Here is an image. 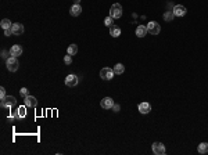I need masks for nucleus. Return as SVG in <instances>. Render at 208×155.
<instances>
[{
	"mask_svg": "<svg viewBox=\"0 0 208 155\" xmlns=\"http://www.w3.org/2000/svg\"><path fill=\"white\" fill-rule=\"evenodd\" d=\"M6 65H7V69L10 71V72H16V71L18 69V67H20L17 57H13V55L6 60Z\"/></svg>",
	"mask_w": 208,
	"mask_h": 155,
	"instance_id": "f257e3e1",
	"label": "nucleus"
},
{
	"mask_svg": "<svg viewBox=\"0 0 208 155\" xmlns=\"http://www.w3.org/2000/svg\"><path fill=\"white\" fill-rule=\"evenodd\" d=\"M110 17L112 18H121L122 17V6L119 3H115V4L111 6L110 8Z\"/></svg>",
	"mask_w": 208,
	"mask_h": 155,
	"instance_id": "f03ea898",
	"label": "nucleus"
},
{
	"mask_svg": "<svg viewBox=\"0 0 208 155\" xmlns=\"http://www.w3.org/2000/svg\"><path fill=\"white\" fill-rule=\"evenodd\" d=\"M147 31H149V33H151V35H158L161 31V27L158 22L155 21H151L149 22V25H147Z\"/></svg>",
	"mask_w": 208,
	"mask_h": 155,
	"instance_id": "7ed1b4c3",
	"label": "nucleus"
},
{
	"mask_svg": "<svg viewBox=\"0 0 208 155\" xmlns=\"http://www.w3.org/2000/svg\"><path fill=\"white\" fill-rule=\"evenodd\" d=\"M100 78L104 80H111L114 78V71L111 68H103L100 71Z\"/></svg>",
	"mask_w": 208,
	"mask_h": 155,
	"instance_id": "20e7f679",
	"label": "nucleus"
},
{
	"mask_svg": "<svg viewBox=\"0 0 208 155\" xmlns=\"http://www.w3.org/2000/svg\"><path fill=\"white\" fill-rule=\"evenodd\" d=\"M16 102H17V100L14 96H7L6 98L1 100V107L10 108V107H13V105H16Z\"/></svg>",
	"mask_w": 208,
	"mask_h": 155,
	"instance_id": "39448f33",
	"label": "nucleus"
},
{
	"mask_svg": "<svg viewBox=\"0 0 208 155\" xmlns=\"http://www.w3.org/2000/svg\"><path fill=\"white\" fill-rule=\"evenodd\" d=\"M151 150L154 152L155 155H164L165 154V147L162 143H154V144L151 145Z\"/></svg>",
	"mask_w": 208,
	"mask_h": 155,
	"instance_id": "423d86ee",
	"label": "nucleus"
},
{
	"mask_svg": "<svg viewBox=\"0 0 208 155\" xmlns=\"http://www.w3.org/2000/svg\"><path fill=\"white\" fill-rule=\"evenodd\" d=\"M65 85L68 86V87H75V86L78 85V76L76 75H68L65 78Z\"/></svg>",
	"mask_w": 208,
	"mask_h": 155,
	"instance_id": "0eeeda50",
	"label": "nucleus"
},
{
	"mask_svg": "<svg viewBox=\"0 0 208 155\" xmlns=\"http://www.w3.org/2000/svg\"><path fill=\"white\" fill-rule=\"evenodd\" d=\"M173 15L175 17H183V15H186V7L185 6H182V4H178L173 7Z\"/></svg>",
	"mask_w": 208,
	"mask_h": 155,
	"instance_id": "6e6552de",
	"label": "nucleus"
},
{
	"mask_svg": "<svg viewBox=\"0 0 208 155\" xmlns=\"http://www.w3.org/2000/svg\"><path fill=\"white\" fill-rule=\"evenodd\" d=\"M100 105L104 109H110V108L114 107V100H112L111 97H104L102 100V102H100Z\"/></svg>",
	"mask_w": 208,
	"mask_h": 155,
	"instance_id": "1a4fd4ad",
	"label": "nucleus"
},
{
	"mask_svg": "<svg viewBox=\"0 0 208 155\" xmlns=\"http://www.w3.org/2000/svg\"><path fill=\"white\" fill-rule=\"evenodd\" d=\"M11 32H13V35H17V36L22 35L24 33V25H21V24H13Z\"/></svg>",
	"mask_w": 208,
	"mask_h": 155,
	"instance_id": "9d476101",
	"label": "nucleus"
},
{
	"mask_svg": "<svg viewBox=\"0 0 208 155\" xmlns=\"http://www.w3.org/2000/svg\"><path fill=\"white\" fill-rule=\"evenodd\" d=\"M25 105H27V107H31V108H35L37 105L36 97L29 96V94H28V96L25 97Z\"/></svg>",
	"mask_w": 208,
	"mask_h": 155,
	"instance_id": "9b49d317",
	"label": "nucleus"
},
{
	"mask_svg": "<svg viewBox=\"0 0 208 155\" xmlns=\"http://www.w3.org/2000/svg\"><path fill=\"white\" fill-rule=\"evenodd\" d=\"M21 54H22V47L20 44H14L10 48V55H13V57H20Z\"/></svg>",
	"mask_w": 208,
	"mask_h": 155,
	"instance_id": "f8f14e48",
	"label": "nucleus"
},
{
	"mask_svg": "<svg viewBox=\"0 0 208 155\" xmlns=\"http://www.w3.org/2000/svg\"><path fill=\"white\" fill-rule=\"evenodd\" d=\"M139 111H140V114H149L151 111V105L149 102H140L139 104Z\"/></svg>",
	"mask_w": 208,
	"mask_h": 155,
	"instance_id": "ddd939ff",
	"label": "nucleus"
},
{
	"mask_svg": "<svg viewBox=\"0 0 208 155\" xmlns=\"http://www.w3.org/2000/svg\"><path fill=\"white\" fill-rule=\"evenodd\" d=\"M82 13V7H80L79 4H74L71 8H69V14L72 17H78Z\"/></svg>",
	"mask_w": 208,
	"mask_h": 155,
	"instance_id": "4468645a",
	"label": "nucleus"
},
{
	"mask_svg": "<svg viewBox=\"0 0 208 155\" xmlns=\"http://www.w3.org/2000/svg\"><path fill=\"white\" fill-rule=\"evenodd\" d=\"M147 27H144V25H139L137 29H136V36L137 38H144L146 35H147Z\"/></svg>",
	"mask_w": 208,
	"mask_h": 155,
	"instance_id": "2eb2a0df",
	"label": "nucleus"
},
{
	"mask_svg": "<svg viewBox=\"0 0 208 155\" xmlns=\"http://www.w3.org/2000/svg\"><path fill=\"white\" fill-rule=\"evenodd\" d=\"M110 35H111L112 38H118L121 35V29L118 27H115V25H111L110 27Z\"/></svg>",
	"mask_w": 208,
	"mask_h": 155,
	"instance_id": "dca6fc26",
	"label": "nucleus"
},
{
	"mask_svg": "<svg viewBox=\"0 0 208 155\" xmlns=\"http://www.w3.org/2000/svg\"><path fill=\"white\" fill-rule=\"evenodd\" d=\"M0 27L3 28V29H11V27H13V24H11L10 20H7V18H4V20H1V22H0Z\"/></svg>",
	"mask_w": 208,
	"mask_h": 155,
	"instance_id": "f3484780",
	"label": "nucleus"
},
{
	"mask_svg": "<svg viewBox=\"0 0 208 155\" xmlns=\"http://www.w3.org/2000/svg\"><path fill=\"white\" fill-rule=\"evenodd\" d=\"M112 71H114V74H117V75H121V74H123L125 68H123L122 64H115V65H114V68H112Z\"/></svg>",
	"mask_w": 208,
	"mask_h": 155,
	"instance_id": "a211bd4d",
	"label": "nucleus"
},
{
	"mask_svg": "<svg viewBox=\"0 0 208 155\" xmlns=\"http://www.w3.org/2000/svg\"><path fill=\"white\" fill-rule=\"evenodd\" d=\"M198 152L200 154H207L208 152V143H201L198 145Z\"/></svg>",
	"mask_w": 208,
	"mask_h": 155,
	"instance_id": "6ab92c4d",
	"label": "nucleus"
},
{
	"mask_svg": "<svg viewBox=\"0 0 208 155\" xmlns=\"http://www.w3.org/2000/svg\"><path fill=\"white\" fill-rule=\"evenodd\" d=\"M76 53H78V46H76V44H69V47H68L69 55H75Z\"/></svg>",
	"mask_w": 208,
	"mask_h": 155,
	"instance_id": "aec40b11",
	"label": "nucleus"
},
{
	"mask_svg": "<svg viewBox=\"0 0 208 155\" xmlns=\"http://www.w3.org/2000/svg\"><path fill=\"white\" fill-rule=\"evenodd\" d=\"M17 112H18V118H24L25 115H27V112H25V107H20L18 109H17Z\"/></svg>",
	"mask_w": 208,
	"mask_h": 155,
	"instance_id": "412c9836",
	"label": "nucleus"
},
{
	"mask_svg": "<svg viewBox=\"0 0 208 155\" xmlns=\"http://www.w3.org/2000/svg\"><path fill=\"white\" fill-rule=\"evenodd\" d=\"M173 11H168V13H165L164 14V20H166V21H171L172 18H173Z\"/></svg>",
	"mask_w": 208,
	"mask_h": 155,
	"instance_id": "4be33fe9",
	"label": "nucleus"
},
{
	"mask_svg": "<svg viewBox=\"0 0 208 155\" xmlns=\"http://www.w3.org/2000/svg\"><path fill=\"white\" fill-rule=\"evenodd\" d=\"M104 25H106V27H111L112 25V17H107L106 20H104Z\"/></svg>",
	"mask_w": 208,
	"mask_h": 155,
	"instance_id": "5701e85b",
	"label": "nucleus"
},
{
	"mask_svg": "<svg viewBox=\"0 0 208 155\" xmlns=\"http://www.w3.org/2000/svg\"><path fill=\"white\" fill-rule=\"evenodd\" d=\"M64 62L67 65H69L71 62H72V58H71V55H69V54H68V55H64Z\"/></svg>",
	"mask_w": 208,
	"mask_h": 155,
	"instance_id": "b1692460",
	"label": "nucleus"
},
{
	"mask_svg": "<svg viewBox=\"0 0 208 155\" xmlns=\"http://www.w3.org/2000/svg\"><path fill=\"white\" fill-rule=\"evenodd\" d=\"M6 89L4 87H1V89H0V98H1V100H3V98H6Z\"/></svg>",
	"mask_w": 208,
	"mask_h": 155,
	"instance_id": "393cba45",
	"label": "nucleus"
},
{
	"mask_svg": "<svg viewBox=\"0 0 208 155\" xmlns=\"http://www.w3.org/2000/svg\"><path fill=\"white\" fill-rule=\"evenodd\" d=\"M20 93H21V96L27 97L28 96V89H27V87H22L21 90H20Z\"/></svg>",
	"mask_w": 208,
	"mask_h": 155,
	"instance_id": "a878e982",
	"label": "nucleus"
},
{
	"mask_svg": "<svg viewBox=\"0 0 208 155\" xmlns=\"http://www.w3.org/2000/svg\"><path fill=\"white\" fill-rule=\"evenodd\" d=\"M4 35H6V36H10V35H13L11 29H6V31H4Z\"/></svg>",
	"mask_w": 208,
	"mask_h": 155,
	"instance_id": "bb28decb",
	"label": "nucleus"
},
{
	"mask_svg": "<svg viewBox=\"0 0 208 155\" xmlns=\"http://www.w3.org/2000/svg\"><path fill=\"white\" fill-rule=\"evenodd\" d=\"M112 109H114L115 112H118V111H119V105H117V104H114V107H112Z\"/></svg>",
	"mask_w": 208,
	"mask_h": 155,
	"instance_id": "cd10ccee",
	"label": "nucleus"
},
{
	"mask_svg": "<svg viewBox=\"0 0 208 155\" xmlns=\"http://www.w3.org/2000/svg\"><path fill=\"white\" fill-rule=\"evenodd\" d=\"M1 57L7 60V51H4V50H3V51H1Z\"/></svg>",
	"mask_w": 208,
	"mask_h": 155,
	"instance_id": "c85d7f7f",
	"label": "nucleus"
},
{
	"mask_svg": "<svg viewBox=\"0 0 208 155\" xmlns=\"http://www.w3.org/2000/svg\"><path fill=\"white\" fill-rule=\"evenodd\" d=\"M79 1L80 0H74V4H79Z\"/></svg>",
	"mask_w": 208,
	"mask_h": 155,
	"instance_id": "c756f323",
	"label": "nucleus"
}]
</instances>
